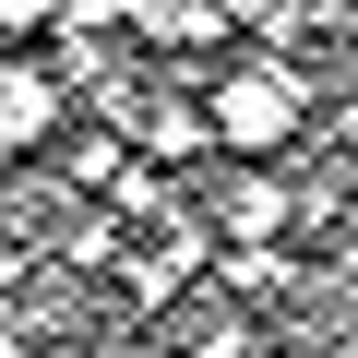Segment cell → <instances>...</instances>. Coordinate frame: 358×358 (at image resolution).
Returning a JSON list of instances; mask_svg holds the SVG:
<instances>
[{
	"mask_svg": "<svg viewBox=\"0 0 358 358\" xmlns=\"http://www.w3.org/2000/svg\"><path fill=\"white\" fill-rule=\"evenodd\" d=\"M299 215H310V192H287V179H263V167H227L215 179V227L227 239H287Z\"/></svg>",
	"mask_w": 358,
	"mask_h": 358,
	"instance_id": "6da1fadb",
	"label": "cell"
},
{
	"mask_svg": "<svg viewBox=\"0 0 358 358\" xmlns=\"http://www.w3.org/2000/svg\"><path fill=\"white\" fill-rule=\"evenodd\" d=\"M36 24H60V0H0V36H36Z\"/></svg>",
	"mask_w": 358,
	"mask_h": 358,
	"instance_id": "7a4b0ae2",
	"label": "cell"
},
{
	"mask_svg": "<svg viewBox=\"0 0 358 358\" xmlns=\"http://www.w3.org/2000/svg\"><path fill=\"white\" fill-rule=\"evenodd\" d=\"M334 143H346V155H358V96H346V108H334Z\"/></svg>",
	"mask_w": 358,
	"mask_h": 358,
	"instance_id": "3957f363",
	"label": "cell"
}]
</instances>
